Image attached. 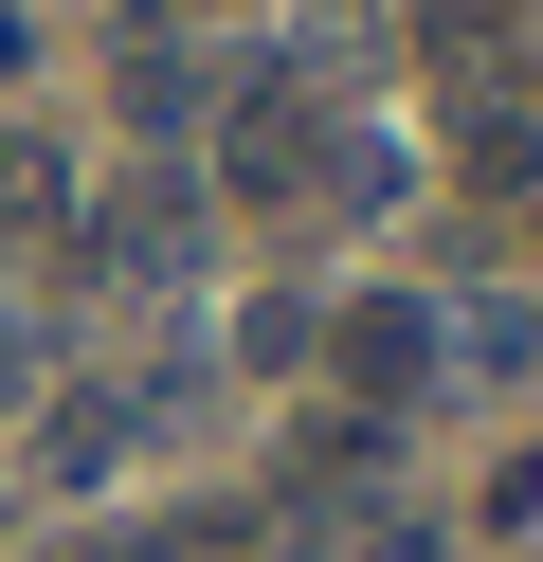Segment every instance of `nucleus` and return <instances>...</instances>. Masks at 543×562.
<instances>
[{
	"label": "nucleus",
	"mask_w": 543,
	"mask_h": 562,
	"mask_svg": "<svg viewBox=\"0 0 543 562\" xmlns=\"http://www.w3.org/2000/svg\"><path fill=\"white\" fill-rule=\"evenodd\" d=\"M200 255H217V182H181V164L72 200V291H91V308H163V291H200Z\"/></svg>",
	"instance_id": "1"
},
{
	"label": "nucleus",
	"mask_w": 543,
	"mask_h": 562,
	"mask_svg": "<svg viewBox=\"0 0 543 562\" xmlns=\"http://www.w3.org/2000/svg\"><path fill=\"white\" fill-rule=\"evenodd\" d=\"M326 381H344L362 417H398V400L434 381V308H417V291H344V327H326Z\"/></svg>",
	"instance_id": "2"
},
{
	"label": "nucleus",
	"mask_w": 543,
	"mask_h": 562,
	"mask_svg": "<svg viewBox=\"0 0 543 562\" xmlns=\"http://www.w3.org/2000/svg\"><path fill=\"white\" fill-rule=\"evenodd\" d=\"M290 562H434L417 508H344V490H290Z\"/></svg>",
	"instance_id": "3"
},
{
	"label": "nucleus",
	"mask_w": 543,
	"mask_h": 562,
	"mask_svg": "<svg viewBox=\"0 0 543 562\" xmlns=\"http://www.w3.org/2000/svg\"><path fill=\"white\" fill-rule=\"evenodd\" d=\"M0 236H72V146L0 127Z\"/></svg>",
	"instance_id": "4"
},
{
	"label": "nucleus",
	"mask_w": 543,
	"mask_h": 562,
	"mask_svg": "<svg viewBox=\"0 0 543 562\" xmlns=\"http://www.w3.org/2000/svg\"><path fill=\"white\" fill-rule=\"evenodd\" d=\"M453 363H471V381H525V363H543V308H525V291H489V308L453 327Z\"/></svg>",
	"instance_id": "5"
},
{
	"label": "nucleus",
	"mask_w": 543,
	"mask_h": 562,
	"mask_svg": "<svg viewBox=\"0 0 543 562\" xmlns=\"http://www.w3.org/2000/svg\"><path fill=\"white\" fill-rule=\"evenodd\" d=\"M127 110H145V127H181V110H200V74H181V37H145V55H127Z\"/></svg>",
	"instance_id": "6"
},
{
	"label": "nucleus",
	"mask_w": 543,
	"mask_h": 562,
	"mask_svg": "<svg viewBox=\"0 0 543 562\" xmlns=\"http://www.w3.org/2000/svg\"><path fill=\"white\" fill-rule=\"evenodd\" d=\"M19 381H55V327H36V308L0 291V400H19Z\"/></svg>",
	"instance_id": "7"
},
{
	"label": "nucleus",
	"mask_w": 543,
	"mask_h": 562,
	"mask_svg": "<svg viewBox=\"0 0 543 562\" xmlns=\"http://www.w3.org/2000/svg\"><path fill=\"white\" fill-rule=\"evenodd\" d=\"M489 526H543V453H525V472H489Z\"/></svg>",
	"instance_id": "8"
}]
</instances>
